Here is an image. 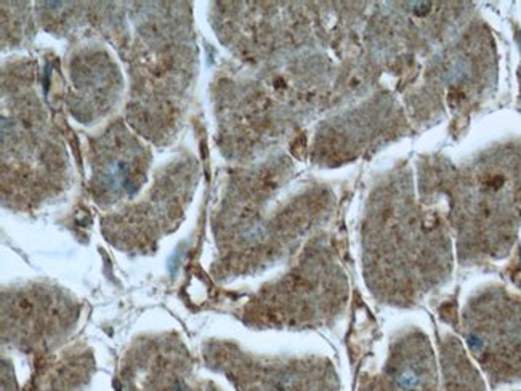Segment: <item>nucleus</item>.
Returning <instances> with one entry per match:
<instances>
[]
</instances>
